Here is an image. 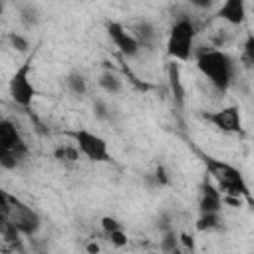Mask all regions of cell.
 <instances>
[{"mask_svg": "<svg viewBox=\"0 0 254 254\" xmlns=\"http://www.w3.org/2000/svg\"><path fill=\"white\" fill-rule=\"evenodd\" d=\"M192 56L196 60L198 71L210 81V85L216 91L224 93L232 85L234 75H236V62L230 54H226L218 48L200 46V50H194Z\"/></svg>", "mask_w": 254, "mask_h": 254, "instance_id": "cell-1", "label": "cell"}, {"mask_svg": "<svg viewBox=\"0 0 254 254\" xmlns=\"http://www.w3.org/2000/svg\"><path fill=\"white\" fill-rule=\"evenodd\" d=\"M202 163L206 167V173L218 183V190L220 194H226V196H234V198H250V192H248V185L244 183V177L240 175V171L224 161H218L214 157H208V155H202Z\"/></svg>", "mask_w": 254, "mask_h": 254, "instance_id": "cell-2", "label": "cell"}, {"mask_svg": "<svg viewBox=\"0 0 254 254\" xmlns=\"http://www.w3.org/2000/svg\"><path fill=\"white\" fill-rule=\"evenodd\" d=\"M194 36L196 26L189 16H179L171 30L167 40V54L173 62H189L194 52Z\"/></svg>", "mask_w": 254, "mask_h": 254, "instance_id": "cell-3", "label": "cell"}, {"mask_svg": "<svg viewBox=\"0 0 254 254\" xmlns=\"http://www.w3.org/2000/svg\"><path fill=\"white\" fill-rule=\"evenodd\" d=\"M32 62H34V56H28L18 67L16 71L12 73L10 81H8V93H10V99L28 109L32 107V101L36 97V87L32 83Z\"/></svg>", "mask_w": 254, "mask_h": 254, "instance_id": "cell-4", "label": "cell"}, {"mask_svg": "<svg viewBox=\"0 0 254 254\" xmlns=\"http://www.w3.org/2000/svg\"><path fill=\"white\" fill-rule=\"evenodd\" d=\"M67 135L73 139V145L77 147L79 155L87 157L89 161H93V163H111L113 161V157L109 153V145L101 135L87 131V129H75V131H69Z\"/></svg>", "mask_w": 254, "mask_h": 254, "instance_id": "cell-5", "label": "cell"}, {"mask_svg": "<svg viewBox=\"0 0 254 254\" xmlns=\"http://www.w3.org/2000/svg\"><path fill=\"white\" fill-rule=\"evenodd\" d=\"M8 218L14 224V228L20 234H26V236L36 234L42 226L40 214L32 206H28L26 202H22L20 198H16L12 194H10V214H8Z\"/></svg>", "mask_w": 254, "mask_h": 254, "instance_id": "cell-6", "label": "cell"}, {"mask_svg": "<svg viewBox=\"0 0 254 254\" xmlns=\"http://www.w3.org/2000/svg\"><path fill=\"white\" fill-rule=\"evenodd\" d=\"M105 30H107L109 40L115 44V48H117L125 58H135V56L141 52L137 40L129 34V30H127L121 22H111V20H107V22H105Z\"/></svg>", "mask_w": 254, "mask_h": 254, "instance_id": "cell-7", "label": "cell"}, {"mask_svg": "<svg viewBox=\"0 0 254 254\" xmlns=\"http://www.w3.org/2000/svg\"><path fill=\"white\" fill-rule=\"evenodd\" d=\"M202 117L224 133H240L242 131V117H240V109L236 105H228V107H222V109H216V111H208Z\"/></svg>", "mask_w": 254, "mask_h": 254, "instance_id": "cell-8", "label": "cell"}, {"mask_svg": "<svg viewBox=\"0 0 254 254\" xmlns=\"http://www.w3.org/2000/svg\"><path fill=\"white\" fill-rule=\"evenodd\" d=\"M0 147L8 149L10 153H14L18 159H22L28 153V145L22 139L20 131L16 129V125L8 119H0Z\"/></svg>", "mask_w": 254, "mask_h": 254, "instance_id": "cell-9", "label": "cell"}, {"mask_svg": "<svg viewBox=\"0 0 254 254\" xmlns=\"http://www.w3.org/2000/svg\"><path fill=\"white\" fill-rule=\"evenodd\" d=\"M127 30H129V34L137 40V44H139V48L143 50V48H153L155 44H157V38H159V32H157V28H155V24L151 22V20H145V18H141V20H135V22H131L129 26H125Z\"/></svg>", "mask_w": 254, "mask_h": 254, "instance_id": "cell-10", "label": "cell"}, {"mask_svg": "<svg viewBox=\"0 0 254 254\" xmlns=\"http://www.w3.org/2000/svg\"><path fill=\"white\" fill-rule=\"evenodd\" d=\"M222 202H224V198H222L220 190L210 183V179L204 177V181L200 185V198H198L200 214H204V212H220Z\"/></svg>", "mask_w": 254, "mask_h": 254, "instance_id": "cell-11", "label": "cell"}, {"mask_svg": "<svg viewBox=\"0 0 254 254\" xmlns=\"http://www.w3.org/2000/svg\"><path fill=\"white\" fill-rule=\"evenodd\" d=\"M167 83H169V91H171V97H173L175 105L179 109H183L185 107V99H187V91H185V85H183L179 62H173L171 60L167 64Z\"/></svg>", "mask_w": 254, "mask_h": 254, "instance_id": "cell-12", "label": "cell"}, {"mask_svg": "<svg viewBox=\"0 0 254 254\" xmlns=\"http://www.w3.org/2000/svg\"><path fill=\"white\" fill-rule=\"evenodd\" d=\"M216 16L222 18L224 22L232 24V26H238V24H242L246 20V4L242 0H226L218 8Z\"/></svg>", "mask_w": 254, "mask_h": 254, "instance_id": "cell-13", "label": "cell"}, {"mask_svg": "<svg viewBox=\"0 0 254 254\" xmlns=\"http://www.w3.org/2000/svg\"><path fill=\"white\" fill-rule=\"evenodd\" d=\"M16 8H18V18H20V22H22L24 28L32 30V28H36V26L40 24L42 14H40V10H38L36 4H32V2H22V4H18Z\"/></svg>", "mask_w": 254, "mask_h": 254, "instance_id": "cell-14", "label": "cell"}, {"mask_svg": "<svg viewBox=\"0 0 254 254\" xmlns=\"http://www.w3.org/2000/svg\"><path fill=\"white\" fill-rule=\"evenodd\" d=\"M97 83H99V87L107 95H117V93L123 91V79L115 71H103V73H99Z\"/></svg>", "mask_w": 254, "mask_h": 254, "instance_id": "cell-15", "label": "cell"}, {"mask_svg": "<svg viewBox=\"0 0 254 254\" xmlns=\"http://www.w3.org/2000/svg\"><path fill=\"white\" fill-rule=\"evenodd\" d=\"M65 87L71 95L75 97H83L87 93V79L79 73V71H71L65 75Z\"/></svg>", "mask_w": 254, "mask_h": 254, "instance_id": "cell-16", "label": "cell"}, {"mask_svg": "<svg viewBox=\"0 0 254 254\" xmlns=\"http://www.w3.org/2000/svg\"><path fill=\"white\" fill-rule=\"evenodd\" d=\"M196 230L198 232H210V230H218L222 226V218H220V212H204L196 218L194 222Z\"/></svg>", "mask_w": 254, "mask_h": 254, "instance_id": "cell-17", "label": "cell"}, {"mask_svg": "<svg viewBox=\"0 0 254 254\" xmlns=\"http://www.w3.org/2000/svg\"><path fill=\"white\" fill-rule=\"evenodd\" d=\"M54 159L58 163H77L79 161V151L75 145H60L54 149Z\"/></svg>", "mask_w": 254, "mask_h": 254, "instance_id": "cell-18", "label": "cell"}, {"mask_svg": "<svg viewBox=\"0 0 254 254\" xmlns=\"http://www.w3.org/2000/svg\"><path fill=\"white\" fill-rule=\"evenodd\" d=\"M91 109H93V117H95L97 121H111V117H113L109 103L103 101V99H93Z\"/></svg>", "mask_w": 254, "mask_h": 254, "instance_id": "cell-19", "label": "cell"}, {"mask_svg": "<svg viewBox=\"0 0 254 254\" xmlns=\"http://www.w3.org/2000/svg\"><path fill=\"white\" fill-rule=\"evenodd\" d=\"M8 44H10L12 50H16V52H20V54H26V52L30 50V40H28L26 36L18 34V32H10V34H8Z\"/></svg>", "mask_w": 254, "mask_h": 254, "instance_id": "cell-20", "label": "cell"}, {"mask_svg": "<svg viewBox=\"0 0 254 254\" xmlns=\"http://www.w3.org/2000/svg\"><path fill=\"white\" fill-rule=\"evenodd\" d=\"M177 248H179V234H177L175 230L165 232L163 238H161V250H163L165 254H171V252L177 250Z\"/></svg>", "mask_w": 254, "mask_h": 254, "instance_id": "cell-21", "label": "cell"}, {"mask_svg": "<svg viewBox=\"0 0 254 254\" xmlns=\"http://www.w3.org/2000/svg\"><path fill=\"white\" fill-rule=\"evenodd\" d=\"M18 163H20V159H18L14 153H10L8 149H2V147H0V169L12 171V169L18 167Z\"/></svg>", "mask_w": 254, "mask_h": 254, "instance_id": "cell-22", "label": "cell"}, {"mask_svg": "<svg viewBox=\"0 0 254 254\" xmlns=\"http://www.w3.org/2000/svg\"><path fill=\"white\" fill-rule=\"evenodd\" d=\"M107 236V240L111 242V246H115V248H123V246H127V242H129V238H127V234H125V230L121 228V230H113V232H109V234H105Z\"/></svg>", "mask_w": 254, "mask_h": 254, "instance_id": "cell-23", "label": "cell"}, {"mask_svg": "<svg viewBox=\"0 0 254 254\" xmlns=\"http://www.w3.org/2000/svg\"><path fill=\"white\" fill-rule=\"evenodd\" d=\"M242 60L246 62V67H252V64H254V38H252V36L246 38L244 52H242Z\"/></svg>", "mask_w": 254, "mask_h": 254, "instance_id": "cell-24", "label": "cell"}, {"mask_svg": "<svg viewBox=\"0 0 254 254\" xmlns=\"http://www.w3.org/2000/svg\"><path fill=\"white\" fill-rule=\"evenodd\" d=\"M179 248H181L183 252L192 254V252H194V238H192L189 232H181V234H179Z\"/></svg>", "mask_w": 254, "mask_h": 254, "instance_id": "cell-25", "label": "cell"}, {"mask_svg": "<svg viewBox=\"0 0 254 254\" xmlns=\"http://www.w3.org/2000/svg\"><path fill=\"white\" fill-rule=\"evenodd\" d=\"M153 175H155V179H157V183H159L161 189L171 185V175H169V171L163 165H157V169L153 171Z\"/></svg>", "mask_w": 254, "mask_h": 254, "instance_id": "cell-26", "label": "cell"}, {"mask_svg": "<svg viewBox=\"0 0 254 254\" xmlns=\"http://www.w3.org/2000/svg\"><path fill=\"white\" fill-rule=\"evenodd\" d=\"M123 228V224L117 220V218H113V216H103L101 218V230L105 232V234H109V232H113V230H121Z\"/></svg>", "mask_w": 254, "mask_h": 254, "instance_id": "cell-27", "label": "cell"}, {"mask_svg": "<svg viewBox=\"0 0 254 254\" xmlns=\"http://www.w3.org/2000/svg\"><path fill=\"white\" fill-rule=\"evenodd\" d=\"M143 187H145L147 190H157V189H161L153 173H145V175H143Z\"/></svg>", "mask_w": 254, "mask_h": 254, "instance_id": "cell-28", "label": "cell"}, {"mask_svg": "<svg viewBox=\"0 0 254 254\" xmlns=\"http://www.w3.org/2000/svg\"><path fill=\"white\" fill-rule=\"evenodd\" d=\"M0 212H4L6 216L10 214V194L2 189H0Z\"/></svg>", "mask_w": 254, "mask_h": 254, "instance_id": "cell-29", "label": "cell"}, {"mask_svg": "<svg viewBox=\"0 0 254 254\" xmlns=\"http://www.w3.org/2000/svg\"><path fill=\"white\" fill-rule=\"evenodd\" d=\"M85 252H87V254H99V244H97L95 240H89V242L85 244Z\"/></svg>", "mask_w": 254, "mask_h": 254, "instance_id": "cell-30", "label": "cell"}, {"mask_svg": "<svg viewBox=\"0 0 254 254\" xmlns=\"http://www.w3.org/2000/svg\"><path fill=\"white\" fill-rule=\"evenodd\" d=\"M190 6H194V8H210L212 6V2L210 0H190Z\"/></svg>", "mask_w": 254, "mask_h": 254, "instance_id": "cell-31", "label": "cell"}, {"mask_svg": "<svg viewBox=\"0 0 254 254\" xmlns=\"http://www.w3.org/2000/svg\"><path fill=\"white\" fill-rule=\"evenodd\" d=\"M171 254H185V252H183V250H181V248H177V250H173V252H171Z\"/></svg>", "mask_w": 254, "mask_h": 254, "instance_id": "cell-32", "label": "cell"}, {"mask_svg": "<svg viewBox=\"0 0 254 254\" xmlns=\"http://www.w3.org/2000/svg\"><path fill=\"white\" fill-rule=\"evenodd\" d=\"M2 8H4V6H2V2H0V14H2Z\"/></svg>", "mask_w": 254, "mask_h": 254, "instance_id": "cell-33", "label": "cell"}]
</instances>
